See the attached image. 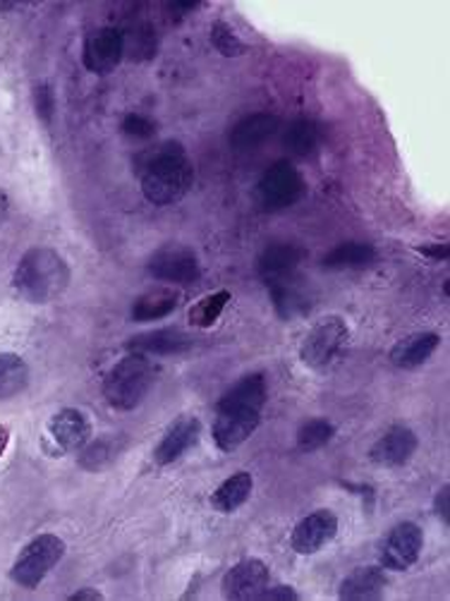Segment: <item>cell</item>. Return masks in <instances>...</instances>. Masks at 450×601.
Masks as SVG:
<instances>
[{"mask_svg":"<svg viewBox=\"0 0 450 601\" xmlns=\"http://www.w3.org/2000/svg\"><path fill=\"white\" fill-rule=\"evenodd\" d=\"M266 405V379L264 374H250L240 379L233 389L216 405L213 441L216 446L233 454L256 431Z\"/></svg>","mask_w":450,"mask_h":601,"instance_id":"1","label":"cell"},{"mask_svg":"<svg viewBox=\"0 0 450 601\" xmlns=\"http://www.w3.org/2000/svg\"><path fill=\"white\" fill-rule=\"evenodd\" d=\"M12 285L22 299L32 305H46L58 299L70 285V266L51 248H32L15 269Z\"/></svg>","mask_w":450,"mask_h":601,"instance_id":"2","label":"cell"},{"mask_svg":"<svg viewBox=\"0 0 450 601\" xmlns=\"http://www.w3.org/2000/svg\"><path fill=\"white\" fill-rule=\"evenodd\" d=\"M195 183V168L177 142L158 146L142 173V193L156 207L180 201Z\"/></svg>","mask_w":450,"mask_h":601,"instance_id":"3","label":"cell"},{"mask_svg":"<svg viewBox=\"0 0 450 601\" xmlns=\"http://www.w3.org/2000/svg\"><path fill=\"white\" fill-rule=\"evenodd\" d=\"M154 384V364L149 362L146 354L130 352L122 358L111 372L103 379V398L108 405L130 413V409L140 407L142 401L152 391Z\"/></svg>","mask_w":450,"mask_h":601,"instance_id":"4","label":"cell"},{"mask_svg":"<svg viewBox=\"0 0 450 601\" xmlns=\"http://www.w3.org/2000/svg\"><path fill=\"white\" fill-rule=\"evenodd\" d=\"M63 556L65 542L58 535H39L20 551L15 564H12L10 578L24 590H36L48 572L61 564Z\"/></svg>","mask_w":450,"mask_h":601,"instance_id":"5","label":"cell"},{"mask_svg":"<svg viewBox=\"0 0 450 601\" xmlns=\"http://www.w3.org/2000/svg\"><path fill=\"white\" fill-rule=\"evenodd\" d=\"M256 201L264 211L288 209L305 195V181L290 161H276L256 185Z\"/></svg>","mask_w":450,"mask_h":601,"instance_id":"6","label":"cell"},{"mask_svg":"<svg viewBox=\"0 0 450 601\" xmlns=\"http://www.w3.org/2000/svg\"><path fill=\"white\" fill-rule=\"evenodd\" d=\"M348 340V324L340 317H326L311 326V331L305 336L299 346V360L309 369H326Z\"/></svg>","mask_w":450,"mask_h":601,"instance_id":"7","label":"cell"},{"mask_svg":"<svg viewBox=\"0 0 450 601\" xmlns=\"http://www.w3.org/2000/svg\"><path fill=\"white\" fill-rule=\"evenodd\" d=\"M146 269L154 278L175 283V285H189L199 281L201 276V264L197 254L189 248H185V244H177V242L158 248L152 254V259H149Z\"/></svg>","mask_w":450,"mask_h":601,"instance_id":"8","label":"cell"},{"mask_svg":"<svg viewBox=\"0 0 450 601\" xmlns=\"http://www.w3.org/2000/svg\"><path fill=\"white\" fill-rule=\"evenodd\" d=\"M125 56V39L116 26H101L94 30L81 46V63L94 75H108L120 65Z\"/></svg>","mask_w":450,"mask_h":601,"instance_id":"9","label":"cell"},{"mask_svg":"<svg viewBox=\"0 0 450 601\" xmlns=\"http://www.w3.org/2000/svg\"><path fill=\"white\" fill-rule=\"evenodd\" d=\"M425 546V532L415 523L395 525L381 549V566L388 570H407L417 564Z\"/></svg>","mask_w":450,"mask_h":601,"instance_id":"10","label":"cell"},{"mask_svg":"<svg viewBox=\"0 0 450 601\" xmlns=\"http://www.w3.org/2000/svg\"><path fill=\"white\" fill-rule=\"evenodd\" d=\"M338 535V517L333 511H314L303 517L293 529L290 546L299 556L319 554L326 544H331Z\"/></svg>","mask_w":450,"mask_h":601,"instance_id":"11","label":"cell"},{"mask_svg":"<svg viewBox=\"0 0 450 601\" xmlns=\"http://www.w3.org/2000/svg\"><path fill=\"white\" fill-rule=\"evenodd\" d=\"M48 436L61 454H75L91 439L89 417L75 407H65L48 419Z\"/></svg>","mask_w":450,"mask_h":601,"instance_id":"12","label":"cell"},{"mask_svg":"<svg viewBox=\"0 0 450 601\" xmlns=\"http://www.w3.org/2000/svg\"><path fill=\"white\" fill-rule=\"evenodd\" d=\"M419 441L410 427L395 425L372 446L370 460L378 468H403L415 456Z\"/></svg>","mask_w":450,"mask_h":601,"instance_id":"13","label":"cell"},{"mask_svg":"<svg viewBox=\"0 0 450 601\" xmlns=\"http://www.w3.org/2000/svg\"><path fill=\"white\" fill-rule=\"evenodd\" d=\"M271 570L259 558H244L238 566L230 568L223 578L226 599H256L264 587H268Z\"/></svg>","mask_w":450,"mask_h":601,"instance_id":"14","label":"cell"},{"mask_svg":"<svg viewBox=\"0 0 450 601\" xmlns=\"http://www.w3.org/2000/svg\"><path fill=\"white\" fill-rule=\"evenodd\" d=\"M199 434H201V422L197 417L187 415V417L175 419L173 427L163 434V439L158 441L154 450L156 466L166 468V466H173L175 460H180L187 450L199 441Z\"/></svg>","mask_w":450,"mask_h":601,"instance_id":"15","label":"cell"},{"mask_svg":"<svg viewBox=\"0 0 450 601\" xmlns=\"http://www.w3.org/2000/svg\"><path fill=\"white\" fill-rule=\"evenodd\" d=\"M303 259H305V250L297 248V244L274 242L262 252V256H259L256 271H259V276L264 278V283L268 285L274 281L295 276L297 266L303 264Z\"/></svg>","mask_w":450,"mask_h":601,"instance_id":"16","label":"cell"},{"mask_svg":"<svg viewBox=\"0 0 450 601\" xmlns=\"http://www.w3.org/2000/svg\"><path fill=\"white\" fill-rule=\"evenodd\" d=\"M281 120L271 113H254L242 118L238 125L230 130V146L238 152H252V149L262 146L271 136L278 132Z\"/></svg>","mask_w":450,"mask_h":601,"instance_id":"17","label":"cell"},{"mask_svg":"<svg viewBox=\"0 0 450 601\" xmlns=\"http://www.w3.org/2000/svg\"><path fill=\"white\" fill-rule=\"evenodd\" d=\"M441 346V336L433 331H421L403 338L400 343H395L391 350V362L400 369H417L425 364L436 348Z\"/></svg>","mask_w":450,"mask_h":601,"instance_id":"18","label":"cell"},{"mask_svg":"<svg viewBox=\"0 0 450 601\" xmlns=\"http://www.w3.org/2000/svg\"><path fill=\"white\" fill-rule=\"evenodd\" d=\"M386 587V576L384 570L376 566H366L352 570L350 576L340 582L338 597L345 601H366V599H378L384 594Z\"/></svg>","mask_w":450,"mask_h":601,"instance_id":"19","label":"cell"},{"mask_svg":"<svg viewBox=\"0 0 450 601\" xmlns=\"http://www.w3.org/2000/svg\"><path fill=\"white\" fill-rule=\"evenodd\" d=\"M128 348L130 352H140V354H177L193 348V338L183 334L180 329H161V331L134 336L128 343Z\"/></svg>","mask_w":450,"mask_h":601,"instance_id":"20","label":"cell"},{"mask_svg":"<svg viewBox=\"0 0 450 601\" xmlns=\"http://www.w3.org/2000/svg\"><path fill=\"white\" fill-rule=\"evenodd\" d=\"M254 480L250 472H235L211 494V509L218 513H235L252 496Z\"/></svg>","mask_w":450,"mask_h":601,"instance_id":"21","label":"cell"},{"mask_svg":"<svg viewBox=\"0 0 450 601\" xmlns=\"http://www.w3.org/2000/svg\"><path fill=\"white\" fill-rule=\"evenodd\" d=\"M268 291L271 299H274V307L283 319L299 317V314H305L309 309V299L307 293L303 291V285L297 281V273L295 276L268 283Z\"/></svg>","mask_w":450,"mask_h":601,"instance_id":"22","label":"cell"},{"mask_svg":"<svg viewBox=\"0 0 450 601\" xmlns=\"http://www.w3.org/2000/svg\"><path fill=\"white\" fill-rule=\"evenodd\" d=\"M177 303H180V295H177L175 291H168V288L144 293L138 303L132 305V319L140 321V324L166 319L168 314H173L177 309Z\"/></svg>","mask_w":450,"mask_h":601,"instance_id":"23","label":"cell"},{"mask_svg":"<svg viewBox=\"0 0 450 601\" xmlns=\"http://www.w3.org/2000/svg\"><path fill=\"white\" fill-rule=\"evenodd\" d=\"M374 262H376V250L372 248V244L343 242L326 254L321 264L326 269L343 271V269H362V266H370Z\"/></svg>","mask_w":450,"mask_h":601,"instance_id":"24","label":"cell"},{"mask_svg":"<svg viewBox=\"0 0 450 601\" xmlns=\"http://www.w3.org/2000/svg\"><path fill=\"white\" fill-rule=\"evenodd\" d=\"M30 384V367L20 354H0V401L15 398Z\"/></svg>","mask_w":450,"mask_h":601,"instance_id":"25","label":"cell"},{"mask_svg":"<svg viewBox=\"0 0 450 601\" xmlns=\"http://www.w3.org/2000/svg\"><path fill=\"white\" fill-rule=\"evenodd\" d=\"M321 142V130L314 120L299 118L295 122H290V128L285 130L283 144L288 149L290 154L295 156H309L317 152V146Z\"/></svg>","mask_w":450,"mask_h":601,"instance_id":"26","label":"cell"},{"mask_svg":"<svg viewBox=\"0 0 450 601\" xmlns=\"http://www.w3.org/2000/svg\"><path fill=\"white\" fill-rule=\"evenodd\" d=\"M116 458H118V439H113V436H103V439H97L81 448L79 466L89 472H99L111 466Z\"/></svg>","mask_w":450,"mask_h":601,"instance_id":"27","label":"cell"},{"mask_svg":"<svg viewBox=\"0 0 450 601\" xmlns=\"http://www.w3.org/2000/svg\"><path fill=\"white\" fill-rule=\"evenodd\" d=\"M230 303V293L228 291H218L213 295L201 297L199 303L189 309V324L195 329H211V326L221 317L226 305Z\"/></svg>","mask_w":450,"mask_h":601,"instance_id":"28","label":"cell"},{"mask_svg":"<svg viewBox=\"0 0 450 601\" xmlns=\"http://www.w3.org/2000/svg\"><path fill=\"white\" fill-rule=\"evenodd\" d=\"M336 436V427L329 419H309L297 431V448L303 454H314V450L323 448Z\"/></svg>","mask_w":450,"mask_h":601,"instance_id":"29","label":"cell"},{"mask_svg":"<svg viewBox=\"0 0 450 601\" xmlns=\"http://www.w3.org/2000/svg\"><path fill=\"white\" fill-rule=\"evenodd\" d=\"M211 44L226 58H238V56H242L244 51H248V46L242 44L240 36L233 30H230V26L226 22H221V20H218L211 26Z\"/></svg>","mask_w":450,"mask_h":601,"instance_id":"30","label":"cell"},{"mask_svg":"<svg viewBox=\"0 0 450 601\" xmlns=\"http://www.w3.org/2000/svg\"><path fill=\"white\" fill-rule=\"evenodd\" d=\"M120 130H122V134H128L130 140H152V136L156 134L154 122L144 116H138V113L125 116Z\"/></svg>","mask_w":450,"mask_h":601,"instance_id":"31","label":"cell"},{"mask_svg":"<svg viewBox=\"0 0 450 601\" xmlns=\"http://www.w3.org/2000/svg\"><path fill=\"white\" fill-rule=\"evenodd\" d=\"M34 108H36V116L48 125V122L53 120V113H56V97H53V89L48 85L34 87Z\"/></svg>","mask_w":450,"mask_h":601,"instance_id":"32","label":"cell"},{"mask_svg":"<svg viewBox=\"0 0 450 601\" xmlns=\"http://www.w3.org/2000/svg\"><path fill=\"white\" fill-rule=\"evenodd\" d=\"M256 599H268V601H276V599H281V601H297L299 594L293 590V587H288V584H276V587H264L262 594H259Z\"/></svg>","mask_w":450,"mask_h":601,"instance_id":"33","label":"cell"},{"mask_svg":"<svg viewBox=\"0 0 450 601\" xmlns=\"http://www.w3.org/2000/svg\"><path fill=\"white\" fill-rule=\"evenodd\" d=\"M448 496H450V489L443 487L439 494H436V501H433V511L436 515L441 517V521L448 525L450 523V513H448Z\"/></svg>","mask_w":450,"mask_h":601,"instance_id":"34","label":"cell"},{"mask_svg":"<svg viewBox=\"0 0 450 601\" xmlns=\"http://www.w3.org/2000/svg\"><path fill=\"white\" fill-rule=\"evenodd\" d=\"M417 252L439 262V259H448V244H425V248H419Z\"/></svg>","mask_w":450,"mask_h":601,"instance_id":"35","label":"cell"},{"mask_svg":"<svg viewBox=\"0 0 450 601\" xmlns=\"http://www.w3.org/2000/svg\"><path fill=\"white\" fill-rule=\"evenodd\" d=\"M85 599H91V601H101L103 594L99 590H77L75 594H70V601H85Z\"/></svg>","mask_w":450,"mask_h":601,"instance_id":"36","label":"cell"},{"mask_svg":"<svg viewBox=\"0 0 450 601\" xmlns=\"http://www.w3.org/2000/svg\"><path fill=\"white\" fill-rule=\"evenodd\" d=\"M8 444H10V429L0 425V458H3Z\"/></svg>","mask_w":450,"mask_h":601,"instance_id":"37","label":"cell"},{"mask_svg":"<svg viewBox=\"0 0 450 601\" xmlns=\"http://www.w3.org/2000/svg\"><path fill=\"white\" fill-rule=\"evenodd\" d=\"M6 216H8V197H6L3 189H0V226H3Z\"/></svg>","mask_w":450,"mask_h":601,"instance_id":"38","label":"cell"}]
</instances>
